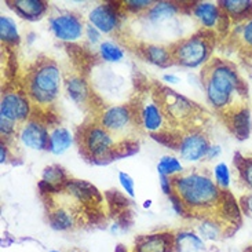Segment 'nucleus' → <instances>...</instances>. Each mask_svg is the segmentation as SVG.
Instances as JSON below:
<instances>
[{
	"mask_svg": "<svg viewBox=\"0 0 252 252\" xmlns=\"http://www.w3.org/2000/svg\"><path fill=\"white\" fill-rule=\"evenodd\" d=\"M170 196L175 210L185 218L222 226L227 234L240 223V208L227 189H222L203 167H193L168 177Z\"/></svg>",
	"mask_w": 252,
	"mask_h": 252,
	"instance_id": "nucleus-1",
	"label": "nucleus"
},
{
	"mask_svg": "<svg viewBox=\"0 0 252 252\" xmlns=\"http://www.w3.org/2000/svg\"><path fill=\"white\" fill-rule=\"evenodd\" d=\"M48 223L57 230H77L105 219V200L90 182L69 177L60 185H39Z\"/></svg>",
	"mask_w": 252,
	"mask_h": 252,
	"instance_id": "nucleus-2",
	"label": "nucleus"
},
{
	"mask_svg": "<svg viewBox=\"0 0 252 252\" xmlns=\"http://www.w3.org/2000/svg\"><path fill=\"white\" fill-rule=\"evenodd\" d=\"M207 102L234 135L244 139L250 129L248 87L236 65L211 58L200 72Z\"/></svg>",
	"mask_w": 252,
	"mask_h": 252,
	"instance_id": "nucleus-3",
	"label": "nucleus"
},
{
	"mask_svg": "<svg viewBox=\"0 0 252 252\" xmlns=\"http://www.w3.org/2000/svg\"><path fill=\"white\" fill-rule=\"evenodd\" d=\"M17 79L31 105V117L54 124L62 84L58 63L51 57L39 55L21 70Z\"/></svg>",
	"mask_w": 252,
	"mask_h": 252,
	"instance_id": "nucleus-4",
	"label": "nucleus"
},
{
	"mask_svg": "<svg viewBox=\"0 0 252 252\" xmlns=\"http://www.w3.org/2000/svg\"><path fill=\"white\" fill-rule=\"evenodd\" d=\"M150 90L163 113L165 136L163 143L178 149L185 136L191 132L207 131L210 112L177 91L158 82H150Z\"/></svg>",
	"mask_w": 252,
	"mask_h": 252,
	"instance_id": "nucleus-5",
	"label": "nucleus"
},
{
	"mask_svg": "<svg viewBox=\"0 0 252 252\" xmlns=\"http://www.w3.org/2000/svg\"><path fill=\"white\" fill-rule=\"evenodd\" d=\"M79 152L87 161L95 164L109 163L119 157L138 150L136 142H119L103 128L95 116H91L76 129Z\"/></svg>",
	"mask_w": 252,
	"mask_h": 252,
	"instance_id": "nucleus-6",
	"label": "nucleus"
},
{
	"mask_svg": "<svg viewBox=\"0 0 252 252\" xmlns=\"http://www.w3.org/2000/svg\"><path fill=\"white\" fill-rule=\"evenodd\" d=\"M31 119V105L21 89L18 79L4 84L0 99V132L1 142L13 141L20 135L21 129Z\"/></svg>",
	"mask_w": 252,
	"mask_h": 252,
	"instance_id": "nucleus-7",
	"label": "nucleus"
},
{
	"mask_svg": "<svg viewBox=\"0 0 252 252\" xmlns=\"http://www.w3.org/2000/svg\"><path fill=\"white\" fill-rule=\"evenodd\" d=\"M217 32L208 29H198L190 34L168 46L174 65L186 68H196L205 65L211 60V54L217 44Z\"/></svg>",
	"mask_w": 252,
	"mask_h": 252,
	"instance_id": "nucleus-8",
	"label": "nucleus"
},
{
	"mask_svg": "<svg viewBox=\"0 0 252 252\" xmlns=\"http://www.w3.org/2000/svg\"><path fill=\"white\" fill-rule=\"evenodd\" d=\"M95 117L103 128L119 142L139 143L138 138L142 134L136 126L135 116L129 103L105 108Z\"/></svg>",
	"mask_w": 252,
	"mask_h": 252,
	"instance_id": "nucleus-9",
	"label": "nucleus"
},
{
	"mask_svg": "<svg viewBox=\"0 0 252 252\" xmlns=\"http://www.w3.org/2000/svg\"><path fill=\"white\" fill-rule=\"evenodd\" d=\"M65 84L68 89L69 96L75 101L84 112H91V116H96L105 108L102 105L95 103V95L93 90L90 89L89 83L79 75H66Z\"/></svg>",
	"mask_w": 252,
	"mask_h": 252,
	"instance_id": "nucleus-10",
	"label": "nucleus"
},
{
	"mask_svg": "<svg viewBox=\"0 0 252 252\" xmlns=\"http://www.w3.org/2000/svg\"><path fill=\"white\" fill-rule=\"evenodd\" d=\"M211 149L212 145L207 131L188 134L181 141L179 148H178L181 156L186 160H190V161H197L204 157H208V153Z\"/></svg>",
	"mask_w": 252,
	"mask_h": 252,
	"instance_id": "nucleus-11",
	"label": "nucleus"
},
{
	"mask_svg": "<svg viewBox=\"0 0 252 252\" xmlns=\"http://www.w3.org/2000/svg\"><path fill=\"white\" fill-rule=\"evenodd\" d=\"M50 28L57 39L62 41H75L83 34V18L76 14H62L50 20Z\"/></svg>",
	"mask_w": 252,
	"mask_h": 252,
	"instance_id": "nucleus-12",
	"label": "nucleus"
},
{
	"mask_svg": "<svg viewBox=\"0 0 252 252\" xmlns=\"http://www.w3.org/2000/svg\"><path fill=\"white\" fill-rule=\"evenodd\" d=\"M47 123L31 117L21 129L20 138L28 148L37 150L50 149V129Z\"/></svg>",
	"mask_w": 252,
	"mask_h": 252,
	"instance_id": "nucleus-13",
	"label": "nucleus"
},
{
	"mask_svg": "<svg viewBox=\"0 0 252 252\" xmlns=\"http://www.w3.org/2000/svg\"><path fill=\"white\" fill-rule=\"evenodd\" d=\"M177 234L174 232H158L145 234L135 240L132 252H172L175 251Z\"/></svg>",
	"mask_w": 252,
	"mask_h": 252,
	"instance_id": "nucleus-14",
	"label": "nucleus"
},
{
	"mask_svg": "<svg viewBox=\"0 0 252 252\" xmlns=\"http://www.w3.org/2000/svg\"><path fill=\"white\" fill-rule=\"evenodd\" d=\"M191 14L200 22L203 29L214 32L223 29V25L227 21L220 7L214 3H196L191 6Z\"/></svg>",
	"mask_w": 252,
	"mask_h": 252,
	"instance_id": "nucleus-15",
	"label": "nucleus"
},
{
	"mask_svg": "<svg viewBox=\"0 0 252 252\" xmlns=\"http://www.w3.org/2000/svg\"><path fill=\"white\" fill-rule=\"evenodd\" d=\"M93 25L103 33H112L119 27V10L115 4H99L90 13Z\"/></svg>",
	"mask_w": 252,
	"mask_h": 252,
	"instance_id": "nucleus-16",
	"label": "nucleus"
},
{
	"mask_svg": "<svg viewBox=\"0 0 252 252\" xmlns=\"http://www.w3.org/2000/svg\"><path fill=\"white\" fill-rule=\"evenodd\" d=\"M6 3L20 17L31 21L41 18L48 8V3L43 0H6Z\"/></svg>",
	"mask_w": 252,
	"mask_h": 252,
	"instance_id": "nucleus-17",
	"label": "nucleus"
},
{
	"mask_svg": "<svg viewBox=\"0 0 252 252\" xmlns=\"http://www.w3.org/2000/svg\"><path fill=\"white\" fill-rule=\"evenodd\" d=\"M219 7L225 17L233 21H248L252 18V1L247 0H226L219 1Z\"/></svg>",
	"mask_w": 252,
	"mask_h": 252,
	"instance_id": "nucleus-18",
	"label": "nucleus"
},
{
	"mask_svg": "<svg viewBox=\"0 0 252 252\" xmlns=\"http://www.w3.org/2000/svg\"><path fill=\"white\" fill-rule=\"evenodd\" d=\"M229 37L234 47H237L240 54L252 57V18L234 28Z\"/></svg>",
	"mask_w": 252,
	"mask_h": 252,
	"instance_id": "nucleus-19",
	"label": "nucleus"
},
{
	"mask_svg": "<svg viewBox=\"0 0 252 252\" xmlns=\"http://www.w3.org/2000/svg\"><path fill=\"white\" fill-rule=\"evenodd\" d=\"M139 53L143 58H146L148 61L158 66L174 65L168 46L164 47V46H156V44H142L139 47Z\"/></svg>",
	"mask_w": 252,
	"mask_h": 252,
	"instance_id": "nucleus-20",
	"label": "nucleus"
},
{
	"mask_svg": "<svg viewBox=\"0 0 252 252\" xmlns=\"http://www.w3.org/2000/svg\"><path fill=\"white\" fill-rule=\"evenodd\" d=\"M70 143H72V136L66 128L57 126L54 129L50 131V150L55 155L65 152L70 146Z\"/></svg>",
	"mask_w": 252,
	"mask_h": 252,
	"instance_id": "nucleus-21",
	"label": "nucleus"
},
{
	"mask_svg": "<svg viewBox=\"0 0 252 252\" xmlns=\"http://www.w3.org/2000/svg\"><path fill=\"white\" fill-rule=\"evenodd\" d=\"M0 37L6 46H15L20 41V36L17 33L14 22L4 15H1L0 18Z\"/></svg>",
	"mask_w": 252,
	"mask_h": 252,
	"instance_id": "nucleus-22",
	"label": "nucleus"
},
{
	"mask_svg": "<svg viewBox=\"0 0 252 252\" xmlns=\"http://www.w3.org/2000/svg\"><path fill=\"white\" fill-rule=\"evenodd\" d=\"M178 13V7L174 3H155L153 6L148 10V17L152 21H163L168 17H172L174 14Z\"/></svg>",
	"mask_w": 252,
	"mask_h": 252,
	"instance_id": "nucleus-23",
	"label": "nucleus"
},
{
	"mask_svg": "<svg viewBox=\"0 0 252 252\" xmlns=\"http://www.w3.org/2000/svg\"><path fill=\"white\" fill-rule=\"evenodd\" d=\"M234 165L239 172L240 181L252 190V157H240L234 160Z\"/></svg>",
	"mask_w": 252,
	"mask_h": 252,
	"instance_id": "nucleus-24",
	"label": "nucleus"
},
{
	"mask_svg": "<svg viewBox=\"0 0 252 252\" xmlns=\"http://www.w3.org/2000/svg\"><path fill=\"white\" fill-rule=\"evenodd\" d=\"M68 178V172L63 170L62 167H60V165H50L43 172L41 182L54 186V185H60L62 182H65Z\"/></svg>",
	"mask_w": 252,
	"mask_h": 252,
	"instance_id": "nucleus-25",
	"label": "nucleus"
},
{
	"mask_svg": "<svg viewBox=\"0 0 252 252\" xmlns=\"http://www.w3.org/2000/svg\"><path fill=\"white\" fill-rule=\"evenodd\" d=\"M201 247V241L197 236L189 234V233H182L178 234L175 240V251L179 252H190L191 250H197Z\"/></svg>",
	"mask_w": 252,
	"mask_h": 252,
	"instance_id": "nucleus-26",
	"label": "nucleus"
},
{
	"mask_svg": "<svg viewBox=\"0 0 252 252\" xmlns=\"http://www.w3.org/2000/svg\"><path fill=\"white\" fill-rule=\"evenodd\" d=\"M157 170H158L161 177H172V175H177V174L184 171L182 165L177 158L170 156H165L161 158V161L157 165Z\"/></svg>",
	"mask_w": 252,
	"mask_h": 252,
	"instance_id": "nucleus-27",
	"label": "nucleus"
},
{
	"mask_svg": "<svg viewBox=\"0 0 252 252\" xmlns=\"http://www.w3.org/2000/svg\"><path fill=\"white\" fill-rule=\"evenodd\" d=\"M101 54H102L103 60L110 62H116L120 61L123 58V51L122 48H119L117 46H115L113 43H102L101 44Z\"/></svg>",
	"mask_w": 252,
	"mask_h": 252,
	"instance_id": "nucleus-28",
	"label": "nucleus"
},
{
	"mask_svg": "<svg viewBox=\"0 0 252 252\" xmlns=\"http://www.w3.org/2000/svg\"><path fill=\"white\" fill-rule=\"evenodd\" d=\"M215 179L222 189H227L229 181H230V174H229V170L225 163H220L215 167Z\"/></svg>",
	"mask_w": 252,
	"mask_h": 252,
	"instance_id": "nucleus-29",
	"label": "nucleus"
},
{
	"mask_svg": "<svg viewBox=\"0 0 252 252\" xmlns=\"http://www.w3.org/2000/svg\"><path fill=\"white\" fill-rule=\"evenodd\" d=\"M155 3L153 1H123V8L129 10L132 13H141L143 10H149L150 7L153 6Z\"/></svg>",
	"mask_w": 252,
	"mask_h": 252,
	"instance_id": "nucleus-30",
	"label": "nucleus"
},
{
	"mask_svg": "<svg viewBox=\"0 0 252 252\" xmlns=\"http://www.w3.org/2000/svg\"><path fill=\"white\" fill-rule=\"evenodd\" d=\"M119 178H120V182L123 185V188L126 189V191L128 193L129 196H134V181L129 178V175L124 174V172H120V174H119Z\"/></svg>",
	"mask_w": 252,
	"mask_h": 252,
	"instance_id": "nucleus-31",
	"label": "nucleus"
},
{
	"mask_svg": "<svg viewBox=\"0 0 252 252\" xmlns=\"http://www.w3.org/2000/svg\"><path fill=\"white\" fill-rule=\"evenodd\" d=\"M240 205H241L243 211L252 218V191L240 198Z\"/></svg>",
	"mask_w": 252,
	"mask_h": 252,
	"instance_id": "nucleus-32",
	"label": "nucleus"
},
{
	"mask_svg": "<svg viewBox=\"0 0 252 252\" xmlns=\"http://www.w3.org/2000/svg\"><path fill=\"white\" fill-rule=\"evenodd\" d=\"M117 252H132V251H127V250H124V248H119Z\"/></svg>",
	"mask_w": 252,
	"mask_h": 252,
	"instance_id": "nucleus-33",
	"label": "nucleus"
},
{
	"mask_svg": "<svg viewBox=\"0 0 252 252\" xmlns=\"http://www.w3.org/2000/svg\"><path fill=\"white\" fill-rule=\"evenodd\" d=\"M72 252H82V251H72Z\"/></svg>",
	"mask_w": 252,
	"mask_h": 252,
	"instance_id": "nucleus-34",
	"label": "nucleus"
},
{
	"mask_svg": "<svg viewBox=\"0 0 252 252\" xmlns=\"http://www.w3.org/2000/svg\"><path fill=\"white\" fill-rule=\"evenodd\" d=\"M51 252H58V251H51Z\"/></svg>",
	"mask_w": 252,
	"mask_h": 252,
	"instance_id": "nucleus-35",
	"label": "nucleus"
},
{
	"mask_svg": "<svg viewBox=\"0 0 252 252\" xmlns=\"http://www.w3.org/2000/svg\"><path fill=\"white\" fill-rule=\"evenodd\" d=\"M250 252H252V248H251V251H250Z\"/></svg>",
	"mask_w": 252,
	"mask_h": 252,
	"instance_id": "nucleus-36",
	"label": "nucleus"
}]
</instances>
